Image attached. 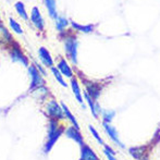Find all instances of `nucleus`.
<instances>
[{
    "mask_svg": "<svg viewBox=\"0 0 160 160\" xmlns=\"http://www.w3.org/2000/svg\"><path fill=\"white\" fill-rule=\"evenodd\" d=\"M70 25H71V28L74 31H78V32L84 33V34H91L95 31V25L94 24H80L71 20L70 21Z\"/></svg>",
    "mask_w": 160,
    "mask_h": 160,
    "instance_id": "ddd939ff",
    "label": "nucleus"
},
{
    "mask_svg": "<svg viewBox=\"0 0 160 160\" xmlns=\"http://www.w3.org/2000/svg\"><path fill=\"white\" fill-rule=\"evenodd\" d=\"M45 110H46L47 116L49 119H55V120L61 121L65 119L63 109H62L61 105L55 99H49L45 105Z\"/></svg>",
    "mask_w": 160,
    "mask_h": 160,
    "instance_id": "20e7f679",
    "label": "nucleus"
},
{
    "mask_svg": "<svg viewBox=\"0 0 160 160\" xmlns=\"http://www.w3.org/2000/svg\"><path fill=\"white\" fill-rule=\"evenodd\" d=\"M51 71V73H52L53 78H56V81H57L58 83H59L61 86L63 87H68V83L65 82V80L63 78V75L61 74V72L59 71V70L57 69V67H55V65H52L51 68H49Z\"/></svg>",
    "mask_w": 160,
    "mask_h": 160,
    "instance_id": "412c9836",
    "label": "nucleus"
},
{
    "mask_svg": "<svg viewBox=\"0 0 160 160\" xmlns=\"http://www.w3.org/2000/svg\"><path fill=\"white\" fill-rule=\"evenodd\" d=\"M83 99H85V101L87 102V105H88V107H89V109H91V112H92V114H93L94 118H96V119L98 118V112H97V110H96L97 101L94 100L86 91L83 93Z\"/></svg>",
    "mask_w": 160,
    "mask_h": 160,
    "instance_id": "a211bd4d",
    "label": "nucleus"
},
{
    "mask_svg": "<svg viewBox=\"0 0 160 160\" xmlns=\"http://www.w3.org/2000/svg\"><path fill=\"white\" fill-rule=\"evenodd\" d=\"M60 105H61L62 109H63L65 118H67L68 120H70V122H71L72 127H74V128H78V130H80V124H78V120H76V118L73 116V113L71 112V110H70L69 108L67 107V105H65L64 102H61Z\"/></svg>",
    "mask_w": 160,
    "mask_h": 160,
    "instance_id": "f3484780",
    "label": "nucleus"
},
{
    "mask_svg": "<svg viewBox=\"0 0 160 160\" xmlns=\"http://www.w3.org/2000/svg\"><path fill=\"white\" fill-rule=\"evenodd\" d=\"M70 85H71L72 92H73L76 100H78V102H80V105H82V107L84 108L85 105H84V99H83V94H82V91H81V86H80V83H78V80L75 78V76L70 78Z\"/></svg>",
    "mask_w": 160,
    "mask_h": 160,
    "instance_id": "9b49d317",
    "label": "nucleus"
},
{
    "mask_svg": "<svg viewBox=\"0 0 160 160\" xmlns=\"http://www.w3.org/2000/svg\"><path fill=\"white\" fill-rule=\"evenodd\" d=\"M13 40L12 36H11L9 30L3 26L2 24H0V44H10Z\"/></svg>",
    "mask_w": 160,
    "mask_h": 160,
    "instance_id": "aec40b11",
    "label": "nucleus"
},
{
    "mask_svg": "<svg viewBox=\"0 0 160 160\" xmlns=\"http://www.w3.org/2000/svg\"><path fill=\"white\" fill-rule=\"evenodd\" d=\"M103 154H105V156L107 157V159H108V160H117V158L114 157V155L110 154V152H108V150L103 149Z\"/></svg>",
    "mask_w": 160,
    "mask_h": 160,
    "instance_id": "a878e982",
    "label": "nucleus"
},
{
    "mask_svg": "<svg viewBox=\"0 0 160 160\" xmlns=\"http://www.w3.org/2000/svg\"><path fill=\"white\" fill-rule=\"evenodd\" d=\"M8 46H9V57H10L11 61L15 62V63H21L22 65H24L26 68L30 65L28 57L24 55L22 49L20 48V46L14 40H12L10 44H8Z\"/></svg>",
    "mask_w": 160,
    "mask_h": 160,
    "instance_id": "7ed1b4c3",
    "label": "nucleus"
},
{
    "mask_svg": "<svg viewBox=\"0 0 160 160\" xmlns=\"http://www.w3.org/2000/svg\"><path fill=\"white\" fill-rule=\"evenodd\" d=\"M103 148H105L106 150H108V152H109L110 154H112V155H116V152H114V150L112 149V148L110 147V146H108L107 144H105V143H103Z\"/></svg>",
    "mask_w": 160,
    "mask_h": 160,
    "instance_id": "bb28decb",
    "label": "nucleus"
},
{
    "mask_svg": "<svg viewBox=\"0 0 160 160\" xmlns=\"http://www.w3.org/2000/svg\"><path fill=\"white\" fill-rule=\"evenodd\" d=\"M83 82V84L85 85V88H86V92L89 94V96L94 99L95 101H97V99L99 98L101 94V91H102V86L99 85L98 83L96 82H92V81H88L86 78H81Z\"/></svg>",
    "mask_w": 160,
    "mask_h": 160,
    "instance_id": "0eeeda50",
    "label": "nucleus"
},
{
    "mask_svg": "<svg viewBox=\"0 0 160 160\" xmlns=\"http://www.w3.org/2000/svg\"><path fill=\"white\" fill-rule=\"evenodd\" d=\"M44 4L46 7L49 17L52 20L57 19V17L59 15L57 10V1L56 0H44Z\"/></svg>",
    "mask_w": 160,
    "mask_h": 160,
    "instance_id": "2eb2a0df",
    "label": "nucleus"
},
{
    "mask_svg": "<svg viewBox=\"0 0 160 160\" xmlns=\"http://www.w3.org/2000/svg\"><path fill=\"white\" fill-rule=\"evenodd\" d=\"M80 160H99V158L88 145L84 144V145L81 146V158H80Z\"/></svg>",
    "mask_w": 160,
    "mask_h": 160,
    "instance_id": "4468645a",
    "label": "nucleus"
},
{
    "mask_svg": "<svg viewBox=\"0 0 160 160\" xmlns=\"http://www.w3.org/2000/svg\"><path fill=\"white\" fill-rule=\"evenodd\" d=\"M60 38L63 42L64 52L67 59L70 60L73 64L78 63V39L75 33L70 32L68 28L63 32L59 33Z\"/></svg>",
    "mask_w": 160,
    "mask_h": 160,
    "instance_id": "f257e3e1",
    "label": "nucleus"
},
{
    "mask_svg": "<svg viewBox=\"0 0 160 160\" xmlns=\"http://www.w3.org/2000/svg\"><path fill=\"white\" fill-rule=\"evenodd\" d=\"M64 134L67 135V137H69L70 139H73L75 143H78L80 146L84 145V138H83L82 134H81L80 130H78L74 127H70L64 130Z\"/></svg>",
    "mask_w": 160,
    "mask_h": 160,
    "instance_id": "f8f14e48",
    "label": "nucleus"
},
{
    "mask_svg": "<svg viewBox=\"0 0 160 160\" xmlns=\"http://www.w3.org/2000/svg\"><path fill=\"white\" fill-rule=\"evenodd\" d=\"M38 58H39L40 63L45 68H51L53 65V59L50 55V51L46 47H39V49H38Z\"/></svg>",
    "mask_w": 160,
    "mask_h": 160,
    "instance_id": "1a4fd4ad",
    "label": "nucleus"
},
{
    "mask_svg": "<svg viewBox=\"0 0 160 160\" xmlns=\"http://www.w3.org/2000/svg\"><path fill=\"white\" fill-rule=\"evenodd\" d=\"M57 69L59 70L60 72H61V74L63 76H65L67 78H71L74 76V73H73V70H72V68L70 67V64L68 63V60L65 59V58L61 57L59 59V61L57 62Z\"/></svg>",
    "mask_w": 160,
    "mask_h": 160,
    "instance_id": "9d476101",
    "label": "nucleus"
},
{
    "mask_svg": "<svg viewBox=\"0 0 160 160\" xmlns=\"http://www.w3.org/2000/svg\"><path fill=\"white\" fill-rule=\"evenodd\" d=\"M30 21L35 26L36 30H38L39 32H44L45 31V24L46 23H45V20L42 18L38 7H33L32 8L31 15H30Z\"/></svg>",
    "mask_w": 160,
    "mask_h": 160,
    "instance_id": "423d86ee",
    "label": "nucleus"
},
{
    "mask_svg": "<svg viewBox=\"0 0 160 160\" xmlns=\"http://www.w3.org/2000/svg\"><path fill=\"white\" fill-rule=\"evenodd\" d=\"M14 8H15V11H17L18 15H19L22 20H24V21H28V20H30V15H28V11H26V8H25V4H24L23 2L22 1L15 2Z\"/></svg>",
    "mask_w": 160,
    "mask_h": 160,
    "instance_id": "dca6fc26",
    "label": "nucleus"
},
{
    "mask_svg": "<svg viewBox=\"0 0 160 160\" xmlns=\"http://www.w3.org/2000/svg\"><path fill=\"white\" fill-rule=\"evenodd\" d=\"M0 24H1V17H0Z\"/></svg>",
    "mask_w": 160,
    "mask_h": 160,
    "instance_id": "c85d7f7f",
    "label": "nucleus"
},
{
    "mask_svg": "<svg viewBox=\"0 0 160 160\" xmlns=\"http://www.w3.org/2000/svg\"><path fill=\"white\" fill-rule=\"evenodd\" d=\"M88 128H89V131H91L92 135H93V136L95 137V138L97 139V142H98L99 144H101V145H103V141H102V139H101V136H100V135H99V133L96 131V128H94L93 125H89Z\"/></svg>",
    "mask_w": 160,
    "mask_h": 160,
    "instance_id": "b1692460",
    "label": "nucleus"
},
{
    "mask_svg": "<svg viewBox=\"0 0 160 160\" xmlns=\"http://www.w3.org/2000/svg\"><path fill=\"white\" fill-rule=\"evenodd\" d=\"M9 28L14 34L17 35H23V28H22L21 24L18 21H15L13 18H9Z\"/></svg>",
    "mask_w": 160,
    "mask_h": 160,
    "instance_id": "4be33fe9",
    "label": "nucleus"
},
{
    "mask_svg": "<svg viewBox=\"0 0 160 160\" xmlns=\"http://www.w3.org/2000/svg\"><path fill=\"white\" fill-rule=\"evenodd\" d=\"M102 125H103V128H105V131H106V133H107V135L110 137V138H111V141L114 142V143H116L119 147H121L122 149H124L125 145L120 141V139H119V134H118V131H117V128H114L113 125L110 124V123L102 122Z\"/></svg>",
    "mask_w": 160,
    "mask_h": 160,
    "instance_id": "6e6552de",
    "label": "nucleus"
},
{
    "mask_svg": "<svg viewBox=\"0 0 160 160\" xmlns=\"http://www.w3.org/2000/svg\"><path fill=\"white\" fill-rule=\"evenodd\" d=\"M101 114L103 117V122L105 123H111V121L116 117V112L112 111V110H101Z\"/></svg>",
    "mask_w": 160,
    "mask_h": 160,
    "instance_id": "5701e85b",
    "label": "nucleus"
},
{
    "mask_svg": "<svg viewBox=\"0 0 160 160\" xmlns=\"http://www.w3.org/2000/svg\"><path fill=\"white\" fill-rule=\"evenodd\" d=\"M55 23H56V28L60 33L67 30L70 24V21L65 17H63V15H58L57 19H55Z\"/></svg>",
    "mask_w": 160,
    "mask_h": 160,
    "instance_id": "6ab92c4d",
    "label": "nucleus"
},
{
    "mask_svg": "<svg viewBox=\"0 0 160 160\" xmlns=\"http://www.w3.org/2000/svg\"><path fill=\"white\" fill-rule=\"evenodd\" d=\"M35 65H36V68H37L38 71H39V73L42 74V76H46L47 75V72H46V70H45L44 65H42V64H38V63H35Z\"/></svg>",
    "mask_w": 160,
    "mask_h": 160,
    "instance_id": "393cba45",
    "label": "nucleus"
},
{
    "mask_svg": "<svg viewBox=\"0 0 160 160\" xmlns=\"http://www.w3.org/2000/svg\"><path fill=\"white\" fill-rule=\"evenodd\" d=\"M28 73L30 76L31 84H30V92H35L39 87L45 85L44 76L39 73L35 64H30L28 67Z\"/></svg>",
    "mask_w": 160,
    "mask_h": 160,
    "instance_id": "39448f33",
    "label": "nucleus"
},
{
    "mask_svg": "<svg viewBox=\"0 0 160 160\" xmlns=\"http://www.w3.org/2000/svg\"><path fill=\"white\" fill-rule=\"evenodd\" d=\"M141 160H148V158H144V159H141Z\"/></svg>",
    "mask_w": 160,
    "mask_h": 160,
    "instance_id": "cd10ccee",
    "label": "nucleus"
},
{
    "mask_svg": "<svg viewBox=\"0 0 160 160\" xmlns=\"http://www.w3.org/2000/svg\"><path fill=\"white\" fill-rule=\"evenodd\" d=\"M63 132L64 128L60 124L59 121L55 120V119H49L48 127H47V138L44 144V148H42V152L45 154H49L50 152L53 145L57 143V141L63 134Z\"/></svg>",
    "mask_w": 160,
    "mask_h": 160,
    "instance_id": "f03ea898",
    "label": "nucleus"
}]
</instances>
